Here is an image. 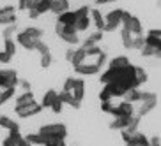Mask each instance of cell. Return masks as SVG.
Listing matches in <instances>:
<instances>
[{
  "instance_id": "obj_1",
  "label": "cell",
  "mask_w": 161,
  "mask_h": 146,
  "mask_svg": "<svg viewBox=\"0 0 161 146\" xmlns=\"http://www.w3.org/2000/svg\"><path fill=\"white\" fill-rule=\"evenodd\" d=\"M142 57L161 58V28H151L145 35V46L140 49Z\"/></svg>"
},
{
  "instance_id": "obj_2",
  "label": "cell",
  "mask_w": 161,
  "mask_h": 146,
  "mask_svg": "<svg viewBox=\"0 0 161 146\" xmlns=\"http://www.w3.org/2000/svg\"><path fill=\"white\" fill-rule=\"evenodd\" d=\"M39 134H43L48 139H66L67 127L64 123H48V125L39 127Z\"/></svg>"
},
{
  "instance_id": "obj_3",
  "label": "cell",
  "mask_w": 161,
  "mask_h": 146,
  "mask_svg": "<svg viewBox=\"0 0 161 146\" xmlns=\"http://www.w3.org/2000/svg\"><path fill=\"white\" fill-rule=\"evenodd\" d=\"M55 33L64 41V43L71 44V46H76L80 43V37H78V32L75 30V27H67V25H62V23H55Z\"/></svg>"
},
{
  "instance_id": "obj_4",
  "label": "cell",
  "mask_w": 161,
  "mask_h": 146,
  "mask_svg": "<svg viewBox=\"0 0 161 146\" xmlns=\"http://www.w3.org/2000/svg\"><path fill=\"white\" fill-rule=\"evenodd\" d=\"M120 134H122V141L126 146H151V139H149L143 132L120 130Z\"/></svg>"
},
{
  "instance_id": "obj_5",
  "label": "cell",
  "mask_w": 161,
  "mask_h": 146,
  "mask_svg": "<svg viewBox=\"0 0 161 146\" xmlns=\"http://www.w3.org/2000/svg\"><path fill=\"white\" fill-rule=\"evenodd\" d=\"M158 106V95L154 92H143L142 93V102H140V108H138L136 114L138 116H145L152 111V109Z\"/></svg>"
},
{
  "instance_id": "obj_6",
  "label": "cell",
  "mask_w": 161,
  "mask_h": 146,
  "mask_svg": "<svg viewBox=\"0 0 161 146\" xmlns=\"http://www.w3.org/2000/svg\"><path fill=\"white\" fill-rule=\"evenodd\" d=\"M124 9H114L106 13V27H104V32H115L117 28H120L124 23Z\"/></svg>"
},
{
  "instance_id": "obj_7",
  "label": "cell",
  "mask_w": 161,
  "mask_h": 146,
  "mask_svg": "<svg viewBox=\"0 0 161 146\" xmlns=\"http://www.w3.org/2000/svg\"><path fill=\"white\" fill-rule=\"evenodd\" d=\"M87 58H89V55H87V49L83 46L80 48H69L66 51V60L71 63L73 67L80 65V63H83V62H87Z\"/></svg>"
},
{
  "instance_id": "obj_8",
  "label": "cell",
  "mask_w": 161,
  "mask_h": 146,
  "mask_svg": "<svg viewBox=\"0 0 161 146\" xmlns=\"http://www.w3.org/2000/svg\"><path fill=\"white\" fill-rule=\"evenodd\" d=\"M122 28H128L133 35H143V25L142 21L136 18V16L129 14L128 11L124 13V23H122Z\"/></svg>"
},
{
  "instance_id": "obj_9",
  "label": "cell",
  "mask_w": 161,
  "mask_h": 146,
  "mask_svg": "<svg viewBox=\"0 0 161 146\" xmlns=\"http://www.w3.org/2000/svg\"><path fill=\"white\" fill-rule=\"evenodd\" d=\"M39 41H41V39H36V37H32V35H29L25 30L16 33V43L23 48V49H27V51H36Z\"/></svg>"
},
{
  "instance_id": "obj_10",
  "label": "cell",
  "mask_w": 161,
  "mask_h": 146,
  "mask_svg": "<svg viewBox=\"0 0 161 146\" xmlns=\"http://www.w3.org/2000/svg\"><path fill=\"white\" fill-rule=\"evenodd\" d=\"M14 111L19 118H30V116H36L43 111V106L37 102H30V104H25V106H14Z\"/></svg>"
},
{
  "instance_id": "obj_11",
  "label": "cell",
  "mask_w": 161,
  "mask_h": 146,
  "mask_svg": "<svg viewBox=\"0 0 161 146\" xmlns=\"http://www.w3.org/2000/svg\"><path fill=\"white\" fill-rule=\"evenodd\" d=\"M135 113H136V111H135V106H133V102L122 100V102L115 104L110 114H112L114 118H122V116H133Z\"/></svg>"
},
{
  "instance_id": "obj_12",
  "label": "cell",
  "mask_w": 161,
  "mask_h": 146,
  "mask_svg": "<svg viewBox=\"0 0 161 146\" xmlns=\"http://www.w3.org/2000/svg\"><path fill=\"white\" fill-rule=\"evenodd\" d=\"M19 86V78L14 69H4L2 71V88H16Z\"/></svg>"
},
{
  "instance_id": "obj_13",
  "label": "cell",
  "mask_w": 161,
  "mask_h": 146,
  "mask_svg": "<svg viewBox=\"0 0 161 146\" xmlns=\"http://www.w3.org/2000/svg\"><path fill=\"white\" fill-rule=\"evenodd\" d=\"M73 69H75L76 74L80 76H94L101 71V65H97L96 62H83V63L73 67Z\"/></svg>"
},
{
  "instance_id": "obj_14",
  "label": "cell",
  "mask_w": 161,
  "mask_h": 146,
  "mask_svg": "<svg viewBox=\"0 0 161 146\" xmlns=\"http://www.w3.org/2000/svg\"><path fill=\"white\" fill-rule=\"evenodd\" d=\"M58 97H60V100L66 104V106H71L73 109H80L81 108V100L76 99L75 95H73V92H64V90H62L60 93H58Z\"/></svg>"
},
{
  "instance_id": "obj_15",
  "label": "cell",
  "mask_w": 161,
  "mask_h": 146,
  "mask_svg": "<svg viewBox=\"0 0 161 146\" xmlns=\"http://www.w3.org/2000/svg\"><path fill=\"white\" fill-rule=\"evenodd\" d=\"M76 19H78V13H76V11H66V13H62V14L57 16L58 23L67 25V27H75Z\"/></svg>"
},
{
  "instance_id": "obj_16",
  "label": "cell",
  "mask_w": 161,
  "mask_h": 146,
  "mask_svg": "<svg viewBox=\"0 0 161 146\" xmlns=\"http://www.w3.org/2000/svg\"><path fill=\"white\" fill-rule=\"evenodd\" d=\"M103 33L104 32H101V30H96V32H92L89 35V37L81 43V46L85 48V49H89V48H92V46H97V43H101L103 41Z\"/></svg>"
},
{
  "instance_id": "obj_17",
  "label": "cell",
  "mask_w": 161,
  "mask_h": 146,
  "mask_svg": "<svg viewBox=\"0 0 161 146\" xmlns=\"http://www.w3.org/2000/svg\"><path fill=\"white\" fill-rule=\"evenodd\" d=\"M131 125V116H122V118H114V122H110L112 130H126Z\"/></svg>"
},
{
  "instance_id": "obj_18",
  "label": "cell",
  "mask_w": 161,
  "mask_h": 146,
  "mask_svg": "<svg viewBox=\"0 0 161 146\" xmlns=\"http://www.w3.org/2000/svg\"><path fill=\"white\" fill-rule=\"evenodd\" d=\"M90 16H92V23L97 30L104 32V27H106V16H103L97 9H92L90 11Z\"/></svg>"
},
{
  "instance_id": "obj_19",
  "label": "cell",
  "mask_w": 161,
  "mask_h": 146,
  "mask_svg": "<svg viewBox=\"0 0 161 146\" xmlns=\"http://www.w3.org/2000/svg\"><path fill=\"white\" fill-rule=\"evenodd\" d=\"M69 11V0H52V13L53 14H62Z\"/></svg>"
},
{
  "instance_id": "obj_20",
  "label": "cell",
  "mask_w": 161,
  "mask_h": 146,
  "mask_svg": "<svg viewBox=\"0 0 161 146\" xmlns=\"http://www.w3.org/2000/svg\"><path fill=\"white\" fill-rule=\"evenodd\" d=\"M120 39H122V46L126 48V49H133V44H135V35H133L128 28L120 30Z\"/></svg>"
},
{
  "instance_id": "obj_21",
  "label": "cell",
  "mask_w": 161,
  "mask_h": 146,
  "mask_svg": "<svg viewBox=\"0 0 161 146\" xmlns=\"http://www.w3.org/2000/svg\"><path fill=\"white\" fill-rule=\"evenodd\" d=\"M57 97H58V93L55 92V90H48V92H44L43 100H41V106H43V108H52L53 102L57 100Z\"/></svg>"
},
{
  "instance_id": "obj_22",
  "label": "cell",
  "mask_w": 161,
  "mask_h": 146,
  "mask_svg": "<svg viewBox=\"0 0 161 146\" xmlns=\"http://www.w3.org/2000/svg\"><path fill=\"white\" fill-rule=\"evenodd\" d=\"M27 139H29V143L32 146H44L48 143V137H44L43 134H39V132H36V134H27Z\"/></svg>"
},
{
  "instance_id": "obj_23",
  "label": "cell",
  "mask_w": 161,
  "mask_h": 146,
  "mask_svg": "<svg viewBox=\"0 0 161 146\" xmlns=\"http://www.w3.org/2000/svg\"><path fill=\"white\" fill-rule=\"evenodd\" d=\"M131 65V62H129L128 57H124V55H119V57L112 58L108 63V67H115V69H122V67H128Z\"/></svg>"
},
{
  "instance_id": "obj_24",
  "label": "cell",
  "mask_w": 161,
  "mask_h": 146,
  "mask_svg": "<svg viewBox=\"0 0 161 146\" xmlns=\"http://www.w3.org/2000/svg\"><path fill=\"white\" fill-rule=\"evenodd\" d=\"M9 137H11V139H13V141H14L18 146H32V144L29 143V139H27V137L21 136V132H19V130H9Z\"/></svg>"
},
{
  "instance_id": "obj_25",
  "label": "cell",
  "mask_w": 161,
  "mask_h": 146,
  "mask_svg": "<svg viewBox=\"0 0 161 146\" xmlns=\"http://www.w3.org/2000/svg\"><path fill=\"white\" fill-rule=\"evenodd\" d=\"M0 127L2 128H7V130H19V125L9 116H0Z\"/></svg>"
},
{
  "instance_id": "obj_26",
  "label": "cell",
  "mask_w": 161,
  "mask_h": 146,
  "mask_svg": "<svg viewBox=\"0 0 161 146\" xmlns=\"http://www.w3.org/2000/svg\"><path fill=\"white\" fill-rule=\"evenodd\" d=\"M30 102H36L34 99V92H23V93H19L16 97V106H25V104H30Z\"/></svg>"
},
{
  "instance_id": "obj_27",
  "label": "cell",
  "mask_w": 161,
  "mask_h": 146,
  "mask_svg": "<svg viewBox=\"0 0 161 146\" xmlns=\"http://www.w3.org/2000/svg\"><path fill=\"white\" fill-rule=\"evenodd\" d=\"M16 21H18V14H16V13L0 14V25H2V27H11V25H16Z\"/></svg>"
},
{
  "instance_id": "obj_28",
  "label": "cell",
  "mask_w": 161,
  "mask_h": 146,
  "mask_svg": "<svg viewBox=\"0 0 161 146\" xmlns=\"http://www.w3.org/2000/svg\"><path fill=\"white\" fill-rule=\"evenodd\" d=\"M142 90L140 88H133V90H129L128 93H126V97H124V100H128V102H142Z\"/></svg>"
},
{
  "instance_id": "obj_29",
  "label": "cell",
  "mask_w": 161,
  "mask_h": 146,
  "mask_svg": "<svg viewBox=\"0 0 161 146\" xmlns=\"http://www.w3.org/2000/svg\"><path fill=\"white\" fill-rule=\"evenodd\" d=\"M73 95L78 100H83V95H85V81L83 79H76L75 88H73Z\"/></svg>"
},
{
  "instance_id": "obj_30",
  "label": "cell",
  "mask_w": 161,
  "mask_h": 146,
  "mask_svg": "<svg viewBox=\"0 0 161 146\" xmlns=\"http://www.w3.org/2000/svg\"><path fill=\"white\" fill-rule=\"evenodd\" d=\"M16 93V88H2L0 90V106H4L9 99H13Z\"/></svg>"
},
{
  "instance_id": "obj_31",
  "label": "cell",
  "mask_w": 161,
  "mask_h": 146,
  "mask_svg": "<svg viewBox=\"0 0 161 146\" xmlns=\"http://www.w3.org/2000/svg\"><path fill=\"white\" fill-rule=\"evenodd\" d=\"M16 44H18V43H16V39H13V37H11V39H4V49L9 53L11 57H14V55H16Z\"/></svg>"
},
{
  "instance_id": "obj_32",
  "label": "cell",
  "mask_w": 161,
  "mask_h": 146,
  "mask_svg": "<svg viewBox=\"0 0 161 146\" xmlns=\"http://www.w3.org/2000/svg\"><path fill=\"white\" fill-rule=\"evenodd\" d=\"M136 79H138V83H140V86L147 83L149 76H147V72H145V69H143V67H138L136 65Z\"/></svg>"
},
{
  "instance_id": "obj_33",
  "label": "cell",
  "mask_w": 161,
  "mask_h": 146,
  "mask_svg": "<svg viewBox=\"0 0 161 146\" xmlns=\"http://www.w3.org/2000/svg\"><path fill=\"white\" fill-rule=\"evenodd\" d=\"M52 62H53L52 53H43L41 55V60H39V65L43 67V69H48V67L52 65Z\"/></svg>"
},
{
  "instance_id": "obj_34",
  "label": "cell",
  "mask_w": 161,
  "mask_h": 146,
  "mask_svg": "<svg viewBox=\"0 0 161 146\" xmlns=\"http://www.w3.org/2000/svg\"><path fill=\"white\" fill-rule=\"evenodd\" d=\"M25 32L29 33V35H32V37H36V39H43V33H44L43 30L37 28V27H27Z\"/></svg>"
},
{
  "instance_id": "obj_35",
  "label": "cell",
  "mask_w": 161,
  "mask_h": 146,
  "mask_svg": "<svg viewBox=\"0 0 161 146\" xmlns=\"http://www.w3.org/2000/svg\"><path fill=\"white\" fill-rule=\"evenodd\" d=\"M114 97H112V93H110V90L106 88V86H103L99 92V100L101 102H108V100H112Z\"/></svg>"
},
{
  "instance_id": "obj_36",
  "label": "cell",
  "mask_w": 161,
  "mask_h": 146,
  "mask_svg": "<svg viewBox=\"0 0 161 146\" xmlns=\"http://www.w3.org/2000/svg\"><path fill=\"white\" fill-rule=\"evenodd\" d=\"M14 33H16V25H11V27H5V28L2 30V37H4V39H11Z\"/></svg>"
},
{
  "instance_id": "obj_37",
  "label": "cell",
  "mask_w": 161,
  "mask_h": 146,
  "mask_svg": "<svg viewBox=\"0 0 161 146\" xmlns=\"http://www.w3.org/2000/svg\"><path fill=\"white\" fill-rule=\"evenodd\" d=\"M75 83H76V78H73V76H69L66 81H64V92H73V88H75Z\"/></svg>"
},
{
  "instance_id": "obj_38",
  "label": "cell",
  "mask_w": 161,
  "mask_h": 146,
  "mask_svg": "<svg viewBox=\"0 0 161 146\" xmlns=\"http://www.w3.org/2000/svg\"><path fill=\"white\" fill-rule=\"evenodd\" d=\"M64 106H66V104H64V102L60 100V97H57V100L53 102V106H52L50 109H52V111H53L55 114H58V113H62V108H64Z\"/></svg>"
},
{
  "instance_id": "obj_39",
  "label": "cell",
  "mask_w": 161,
  "mask_h": 146,
  "mask_svg": "<svg viewBox=\"0 0 161 146\" xmlns=\"http://www.w3.org/2000/svg\"><path fill=\"white\" fill-rule=\"evenodd\" d=\"M114 106L115 104L112 102V100H108V102H101V111H103V113H112V109H114Z\"/></svg>"
},
{
  "instance_id": "obj_40",
  "label": "cell",
  "mask_w": 161,
  "mask_h": 146,
  "mask_svg": "<svg viewBox=\"0 0 161 146\" xmlns=\"http://www.w3.org/2000/svg\"><path fill=\"white\" fill-rule=\"evenodd\" d=\"M101 53H103V49H101L99 46H92V48L87 49V55H89V57H97V55H101Z\"/></svg>"
},
{
  "instance_id": "obj_41",
  "label": "cell",
  "mask_w": 161,
  "mask_h": 146,
  "mask_svg": "<svg viewBox=\"0 0 161 146\" xmlns=\"http://www.w3.org/2000/svg\"><path fill=\"white\" fill-rule=\"evenodd\" d=\"M11 60H13V57H11L5 49H2V51H0V63H9Z\"/></svg>"
},
{
  "instance_id": "obj_42",
  "label": "cell",
  "mask_w": 161,
  "mask_h": 146,
  "mask_svg": "<svg viewBox=\"0 0 161 146\" xmlns=\"http://www.w3.org/2000/svg\"><path fill=\"white\" fill-rule=\"evenodd\" d=\"M44 146H67L64 139H48V143Z\"/></svg>"
},
{
  "instance_id": "obj_43",
  "label": "cell",
  "mask_w": 161,
  "mask_h": 146,
  "mask_svg": "<svg viewBox=\"0 0 161 146\" xmlns=\"http://www.w3.org/2000/svg\"><path fill=\"white\" fill-rule=\"evenodd\" d=\"M7 13H16V7L14 5H4V7H0V14H7Z\"/></svg>"
},
{
  "instance_id": "obj_44",
  "label": "cell",
  "mask_w": 161,
  "mask_h": 146,
  "mask_svg": "<svg viewBox=\"0 0 161 146\" xmlns=\"http://www.w3.org/2000/svg\"><path fill=\"white\" fill-rule=\"evenodd\" d=\"M96 63H97V65H101L103 67L104 63H106V53H101V55H97V57H96Z\"/></svg>"
},
{
  "instance_id": "obj_45",
  "label": "cell",
  "mask_w": 161,
  "mask_h": 146,
  "mask_svg": "<svg viewBox=\"0 0 161 146\" xmlns=\"http://www.w3.org/2000/svg\"><path fill=\"white\" fill-rule=\"evenodd\" d=\"M19 86H21L25 92H30V83L27 79H19Z\"/></svg>"
},
{
  "instance_id": "obj_46",
  "label": "cell",
  "mask_w": 161,
  "mask_h": 146,
  "mask_svg": "<svg viewBox=\"0 0 161 146\" xmlns=\"http://www.w3.org/2000/svg\"><path fill=\"white\" fill-rule=\"evenodd\" d=\"M2 146H18V144H16V143L13 141V139H11L9 136H7V137L4 139V141H2Z\"/></svg>"
},
{
  "instance_id": "obj_47",
  "label": "cell",
  "mask_w": 161,
  "mask_h": 146,
  "mask_svg": "<svg viewBox=\"0 0 161 146\" xmlns=\"http://www.w3.org/2000/svg\"><path fill=\"white\" fill-rule=\"evenodd\" d=\"M151 146H161L159 136H152V137H151Z\"/></svg>"
},
{
  "instance_id": "obj_48",
  "label": "cell",
  "mask_w": 161,
  "mask_h": 146,
  "mask_svg": "<svg viewBox=\"0 0 161 146\" xmlns=\"http://www.w3.org/2000/svg\"><path fill=\"white\" fill-rule=\"evenodd\" d=\"M27 2L29 0H18V11H27Z\"/></svg>"
},
{
  "instance_id": "obj_49",
  "label": "cell",
  "mask_w": 161,
  "mask_h": 146,
  "mask_svg": "<svg viewBox=\"0 0 161 146\" xmlns=\"http://www.w3.org/2000/svg\"><path fill=\"white\" fill-rule=\"evenodd\" d=\"M97 5H104V4H110V2H115V0H94Z\"/></svg>"
},
{
  "instance_id": "obj_50",
  "label": "cell",
  "mask_w": 161,
  "mask_h": 146,
  "mask_svg": "<svg viewBox=\"0 0 161 146\" xmlns=\"http://www.w3.org/2000/svg\"><path fill=\"white\" fill-rule=\"evenodd\" d=\"M0 88H2V71H0Z\"/></svg>"
}]
</instances>
